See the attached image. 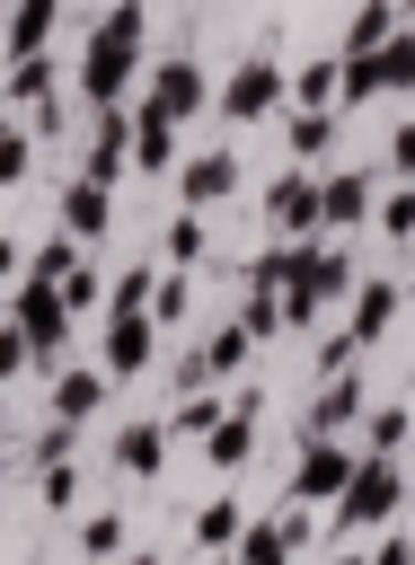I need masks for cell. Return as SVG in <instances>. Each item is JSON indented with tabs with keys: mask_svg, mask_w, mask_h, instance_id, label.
<instances>
[{
	"mask_svg": "<svg viewBox=\"0 0 415 565\" xmlns=\"http://www.w3.org/2000/svg\"><path fill=\"white\" fill-rule=\"evenodd\" d=\"M141 35H150V9L141 0H106V18L79 44V71H71L88 106H124L141 88Z\"/></svg>",
	"mask_w": 415,
	"mask_h": 565,
	"instance_id": "cell-1",
	"label": "cell"
},
{
	"mask_svg": "<svg viewBox=\"0 0 415 565\" xmlns=\"http://www.w3.org/2000/svg\"><path fill=\"white\" fill-rule=\"evenodd\" d=\"M397 503H406V468H397V450H362V459H353V477H344V494H336L327 512H336V539L353 547L362 530L397 521Z\"/></svg>",
	"mask_w": 415,
	"mask_h": 565,
	"instance_id": "cell-2",
	"label": "cell"
},
{
	"mask_svg": "<svg viewBox=\"0 0 415 565\" xmlns=\"http://www.w3.org/2000/svg\"><path fill=\"white\" fill-rule=\"evenodd\" d=\"M9 318L26 327V344H35V362L44 371H62V353H71V300H62V282H44V274H18L9 282Z\"/></svg>",
	"mask_w": 415,
	"mask_h": 565,
	"instance_id": "cell-3",
	"label": "cell"
},
{
	"mask_svg": "<svg viewBox=\"0 0 415 565\" xmlns=\"http://www.w3.org/2000/svg\"><path fill=\"white\" fill-rule=\"evenodd\" d=\"M212 106H221V124H274V115L291 106V71H283L274 53H247V62L221 79Z\"/></svg>",
	"mask_w": 415,
	"mask_h": 565,
	"instance_id": "cell-4",
	"label": "cell"
},
{
	"mask_svg": "<svg viewBox=\"0 0 415 565\" xmlns=\"http://www.w3.org/2000/svg\"><path fill=\"white\" fill-rule=\"evenodd\" d=\"M353 459L362 450H344V433H300V459H291V477H283V503H336L344 494V477H353Z\"/></svg>",
	"mask_w": 415,
	"mask_h": 565,
	"instance_id": "cell-5",
	"label": "cell"
},
{
	"mask_svg": "<svg viewBox=\"0 0 415 565\" xmlns=\"http://www.w3.org/2000/svg\"><path fill=\"white\" fill-rule=\"evenodd\" d=\"M300 547H309V503H283L274 521H247V530H238L230 565H291Z\"/></svg>",
	"mask_w": 415,
	"mask_h": 565,
	"instance_id": "cell-6",
	"label": "cell"
},
{
	"mask_svg": "<svg viewBox=\"0 0 415 565\" xmlns=\"http://www.w3.org/2000/svg\"><path fill=\"white\" fill-rule=\"evenodd\" d=\"M256 424H265V397H256V388H238V397H230V415L203 433V459H212L221 477H238V468L256 459Z\"/></svg>",
	"mask_w": 415,
	"mask_h": 565,
	"instance_id": "cell-7",
	"label": "cell"
},
{
	"mask_svg": "<svg viewBox=\"0 0 415 565\" xmlns=\"http://www.w3.org/2000/svg\"><path fill=\"white\" fill-rule=\"evenodd\" d=\"M124 168H132V97H124V106H97V124H88V150H79V177H106V185H124Z\"/></svg>",
	"mask_w": 415,
	"mask_h": 565,
	"instance_id": "cell-8",
	"label": "cell"
},
{
	"mask_svg": "<svg viewBox=\"0 0 415 565\" xmlns=\"http://www.w3.org/2000/svg\"><path fill=\"white\" fill-rule=\"evenodd\" d=\"M230 194H238V150H230V141H212V150L177 159V203L212 212V203H230Z\"/></svg>",
	"mask_w": 415,
	"mask_h": 565,
	"instance_id": "cell-9",
	"label": "cell"
},
{
	"mask_svg": "<svg viewBox=\"0 0 415 565\" xmlns=\"http://www.w3.org/2000/svg\"><path fill=\"white\" fill-rule=\"evenodd\" d=\"M150 353H159V318L150 309H132V318H106V344H97V362H106V380L124 388V380H141L150 371Z\"/></svg>",
	"mask_w": 415,
	"mask_h": 565,
	"instance_id": "cell-10",
	"label": "cell"
},
{
	"mask_svg": "<svg viewBox=\"0 0 415 565\" xmlns=\"http://www.w3.org/2000/svg\"><path fill=\"white\" fill-rule=\"evenodd\" d=\"M141 97H159V106L185 124V115H203V106H212V71H203L194 53H168V62H150V88H141Z\"/></svg>",
	"mask_w": 415,
	"mask_h": 565,
	"instance_id": "cell-11",
	"label": "cell"
},
{
	"mask_svg": "<svg viewBox=\"0 0 415 565\" xmlns=\"http://www.w3.org/2000/svg\"><path fill=\"white\" fill-rule=\"evenodd\" d=\"M177 115L159 106V97H132V168L141 177H177Z\"/></svg>",
	"mask_w": 415,
	"mask_h": 565,
	"instance_id": "cell-12",
	"label": "cell"
},
{
	"mask_svg": "<svg viewBox=\"0 0 415 565\" xmlns=\"http://www.w3.org/2000/svg\"><path fill=\"white\" fill-rule=\"evenodd\" d=\"M344 300H353V344L371 353V344L397 327V309H406V282H397V274H353V291H344Z\"/></svg>",
	"mask_w": 415,
	"mask_h": 565,
	"instance_id": "cell-13",
	"label": "cell"
},
{
	"mask_svg": "<svg viewBox=\"0 0 415 565\" xmlns=\"http://www.w3.org/2000/svg\"><path fill=\"white\" fill-rule=\"evenodd\" d=\"M265 230L274 238H318V177H300V168L274 177L265 185Z\"/></svg>",
	"mask_w": 415,
	"mask_h": 565,
	"instance_id": "cell-14",
	"label": "cell"
},
{
	"mask_svg": "<svg viewBox=\"0 0 415 565\" xmlns=\"http://www.w3.org/2000/svg\"><path fill=\"white\" fill-rule=\"evenodd\" d=\"M362 406H371L362 362H353V371H327V380H318V397H309V424H300V433H353V424H362Z\"/></svg>",
	"mask_w": 415,
	"mask_h": 565,
	"instance_id": "cell-15",
	"label": "cell"
},
{
	"mask_svg": "<svg viewBox=\"0 0 415 565\" xmlns=\"http://www.w3.org/2000/svg\"><path fill=\"white\" fill-rule=\"evenodd\" d=\"M371 177L362 168H336V177H318V230H362L371 221Z\"/></svg>",
	"mask_w": 415,
	"mask_h": 565,
	"instance_id": "cell-16",
	"label": "cell"
},
{
	"mask_svg": "<svg viewBox=\"0 0 415 565\" xmlns=\"http://www.w3.org/2000/svg\"><path fill=\"white\" fill-rule=\"evenodd\" d=\"M62 230L97 247V238L115 230V185H106V177H71V185H62Z\"/></svg>",
	"mask_w": 415,
	"mask_h": 565,
	"instance_id": "cell-17",
	"label": "cell"
},
{
	"mask_svg": "<svg viewBox=\"0 0 415 565\" xmlns=\"http://www.w3.org/2000/svg\"><path fill=\"white\" fill-rule=\"evenodd\" d=\"M106 397H115L106 362H62V371H53V415H62V424H88Z\"/></svg>",
	"mask_w": 415,
	"mask_h": 565,
	"instance_id": "cell-18",
	"label": "cell"
},
{
	"mask_svg": "<svg viewBox=\"0 0 415 565\" xmlns=\"http://www.w3.org/2000/svg\"><path fill=\"white\" fill-rule=\"evenodd\" d=\"M53 88H62V62H53V53H9V62H0V106L26 115V106H44Z\"/></svg>",
	"mask_w": 415,
	"mask_h": 565,
	"instance_id": "cell-19",
	"label": "cell"
},
{
	"mask_svg": "<svg viewBox=\"0 0 415 565\" xmlns=\"http://www.w3.org/2000/svg\"><path fill=\"white\" fill-rule=\"evenodd\" d=\"M344 132V106H283V150L291 159H327Z\"/></svg>",
	"mask_w": 415,
	"mask_h": 565,
	"instance_id": "cell-20",
	"label": "cell"
},
{
	"mask_svg": "<svg viewBox=\"0 0 415 565\" xmlns=\"http://www.w3.org/2000/svg\"><path fill=\"white\" fill-rule=\"evenodd\" d=\"M115 468L150 486V477L168 468V415H159V424H124V433H115Z\"/></svg>",
	"mask_w": 415,
	"mask_h": 565,
	"instance_id": "cell-21",
	"label": "cell"
},
{
	"mask_svg": "<svg viewBox=\"0 0 415 565\" xmlns=\"http://www.w3.org/2000/svg\"><path fill=\"white\" fill-rule=\"evenodd\" d=\"M53 26H62V0H9L0 44H9V53H44V44H53Z\"/></svg>",
	"mask_w": 415,
	"mask_h": 565,
	"instance_id": "cell-22",
	"label": "cell"
},
{
	"mask_svg": "<svg viewBox=\"0 0 415 565\" xmlns=\"http://www.w3.org/2000/svg\"><path fill=\"white\" fill-rule=\"evenodd\" d=\"M238 530H247L238 494H212V503H194V547H203V556H230V547H238Z\"/></svg>",
	"mask_w": 415,
	"mask_h": 565,
	"instance_id": "cell-23",
	"label": "cell"
},
{
	"mask_svg": "<svg viewBox=\"0 0 415 565\" xmlns=\"http://www.w3.org/2000/svg\"><path fill=\"white\" fill-rule=\"evenodd\" d=\"M230 415V397L221 388H177V415H168V441H203L212 424Z\"/></svg>",
	"mask_w": 415,
	"mask_h": 565,
	"instance_id": "cell-24",
	"label": "cell"
},
{
	"mask_svg": "<svg viewBox=\"0 0 415 565\" xmlns=\"http://www.w3.org/2000/svg\"><path fill=\"white\" fill-rule=\"evenodd\" d=\"M336 79H344V53H309V62H291V106H336Z\"/></svg>",
	"mask_w": 415,
	"mask_h": 565,
	"instance_id": "cell-25",
	"label": "cell"
},
{
	"mask_svg": "<svg viewBox=\"0 0 415 565\" xmlns=\"http://www.w3.org/2000/svg\"><path fill=\"white\" fill-rule=\"evenodd\" d=\"M150 318H159V327H185V318H194V265H159V282H150Z\"/></svg>",
	"mask_w": 415,
	"mask_h": 565,
	"instance_id": "cell-26",
	"label": "cell"
},
{
	"mask_svg": "<svg viewBox=\"0 0 415 565\" xmlns=\"http://www.w3.org/2000/svg\"><path fill=\"white\" fill-rule=\"evenodd\" d=\"M26 168H35V124H18V106H0V194L26 185Z\"/></svg>",
	"mask_w": 415,
	"mask_h": 565,
	"instance_id": "cell-27",
	"label": "cell"
},
{
	"mask_svg": "<svg viewBox=\"0 0 415 565\" xmlns=\"http://www.w3.org/2000/svg\"><path fill=\"white\" fill-rule=\"evenodd\" d=\"M203 247H212V221H203V212L185 203V212H177V221L159 230V256H168V265H203Z\"/></svg>",
	"mask_w": 415,
	"mask_h": 565,
	"instance_id": "cell-28",
	"label": "cell"
},
{
	"mask_svg": "<svg viewBox=\"0 0 415 565\" xmlns=\"http://www.w3.org/2000/svg\"><path fill=\"white\" fill-rule=\"evenodd\" d=\"M150 282H159V265H124V274H106V318L150 309Z\"/></svg>",
	"mask_w": 415,
	"mask_h": 565,
	"instance_id": "cell-29",
	"label": "cell"
},
{
	"mask_svg": "<svg viewBox=\"0 0 415 565\" xmlns=\"http://www.w3.org/2000/svg\"><path fill=\"white\" fill-rule=\"evenodd\" d=\"M371 221H380V238H389V247H415V177H397V194H389V203H371Z\"/></svg>",
	"mask_w": 415,
	"mask_h": 565,
	"instance_id": "cell-30",
	"label": "cell"
},
{
	"mask_svg": "<svg viewBox=\"0 0 415 565\" xmlns=\"http://www.w3.org/2000/svg\"><path fill=\"white\" fill-rule=\"evenodd\" d=\"M238 327H247L256 344H274V335H283V291H265V282H247V309H238Z\"/></svg>",
	"mask_w": 415,
	"mask_h": 565,
	"instance_id": "cell-31",
	"label": "cell"
},
{
	"mask_svg": "<svg viewBox=\"0 0 415 565\" xmlns=\"http://www.w3.org/2000/svg\"><path fill=\"white\" fill-rule=\"evenodd\" d=\"M406 433H415L406 406H362V441H371V450H406Z\"/></svg>",
	"mask_w": 415,
	"mask_h": 565,
	"instance_id": "cell-32",
	"label": "cell"
},
{
	"mask_svg": "<svg viewBox=\"0 0 415 565\" xmlns=\"http://www.w3.org/2000/svg\"><path fill=\"white\" fill-rule=\"evenodd\" d=\"M389 26H397V0H362V9H353V26H344V53L389 44Z\"/></svg>",
	"mask_w": 415,
	"mask_h": 565,
	"instance_id": "cell-33",
	"label": "cell"
},
{
	"mask_svg": "<svg viewBox=\"0 0 415 565\" xmlns=\"http://www.w3.org/2000/svg\"><path fill=\"white\" fill-rule=\"evenodd\" d=\"M124 539H132L124 512H88V521H79V556H124Z\"/></svg>",
	"mask_w": 415,
	"mask_h": 565,
	"instance_id": "cell-34",
	"label": "cell"
},
{
	"mask_svg": "<svg viewBox=\"0 0 415 565\" xmlns=\"http://www.w3.org/2000/svg\"><path fill=\"white\" fill-rule=\"evenodd\" d=\"M71 503H79V459H53V468H44V512L71 521Z\"/></svg>",
	"mask_w": 415,
	"mask_h": 565,
	"instance_id": "cell-35",
	"label": "cell"
},
{
	"mask_svg": "<svg viewBox=\"0 0 415 565\" xmlns=\"http://www.w3.org/2000/svg\"><path fill=\"white\" fill-rule=\"evenodd\" d=\"M18 371H35V344H26V327H18V318H0V388H9Z\"/></svg>",
	"mask_w": 415,
	"mask_h": 565,
	"instance_id": "cell-36",
	"label": "cell"
},
{
	"mask_svg": "<svg viewBox=\"0 0 415 565\" xmlns=\"http://www.w3.org/2000/svg\"><path fill=\"white\" fill-rule=\"evenodd\" d=\"M62 300H71V309H97V300H106V274H97V265L79 256V265L62 274Z\"/></svg>",
	"mask_w": 415,
	"mask_h": 565,
	"instance_id": "cell-37",
	"label": "cell"
},
{
	"mask_svg": "<svg viewBox=\"0 0 415 565\" xmlns=\"http://www.w3.org/2000/svg\"><path fill=\"white\" fill-rule=\"evenodd\" d=\"M309 362H318V380H327V371H353V362H362V344H353V327H336V335H318V353H309Z\"/></svg>",
	"mask_w": 415,
	"mask_h": 565,
	"instance_id": "cell-38",
	"label": "cell"
},
{
	"mask_svg": "<svg viewBox=\"0 0 415 565\" xmlns=\"http://www.w3.org/2000/svg\"><path fill=\"white\" fill-rule=\"evenodd\" d=\"M53 459H79V424H62V415L35 433V468H53Z\"/></svg>",
	"mask_w": 415,
	"mask_h": 565,
	"instance_id": "cell-39",
	"label": "cell"
},
{
	"mask_svg": "<svg viewBox=\"0 0 415 565\" xmlns=\"http://www.w3.org/2000/svg\"><path fill=\"white\" fill-rule=\"evenodd\" d=\"M389 168H397V177H415V124H397V132H389Z\"/></svg>",
	"mask_w": 415,
	"mask_h": 565,
	"instance_id": "cell-40",
	"label": "cell"
},
{
	"mask_svg": "<svg viewBox=\"0 0 415 565\" xmlns=\"http://www.w3.org/2000/svg\"><path fill=\"white\" fill-rule=\"evenodd\" d=\"M18 274H26V247H18V238H0V282H18Z\"/></svg>",
	"mask_w": 415,
	"mask_h": 565,
	"instance_id": "cell-41",
	"label": "cell"
},
{
	"mask_svg": "<svg viewBox=\"0 0 415 565\" xmlns=\"http://www.w3.org/2000/svg\"><path fill=\"white\" fill-rule=\"evenodd\" d=\"M371 565H415V547H406V539H380V547H371Z\"/></svg>",
	"mask_w": 415,
	"mask_h": 565,
	"instance_id": "cell-42",
	"label": "cell"
},
{
	"mask_svg": "<svg viewBox=\"0 0 415 565\" xmlns=\"http://www.w3.org/2000/svg\"><path fill=\"white\" fill-rule=\"evenodd\" d=\"M336 565H371V556H362V547H344V556H336Z\"/></svg>",
	"mask_w": 415,
	"mask_h": 565,
	"instance_id": "cell-43",
	"label": "cell"
},
{
	"mask_svg": "<svg viewBox=\"0 0 415 565\" xmlns=\"http://www.w3.org/2000/svg\"><path fill=\"white\" fill-rule=\"evenodd\" d=\"M0 486H9V441H0Z\"/></svg>",
	"mask_w": 415,
	"mask_h": 565,
	"instance_id": "cell-44",
	"label": "cell"
},
{
	"mask_svg": "<svg viewBox=\"0 0 415 565\" xmlns=\"http://www.w3.org/2000/svg\"><path fill=\"white\" fill-rule=\"evenodd\" d=\"M397 18H406V26H415V0H397Z\"/></svg>",
	"mask_w": 415,
	"mask_h": 565,
	"instance_id": "cell-45",
	"label": "cell"
},
{
	"mask_svg": "<svg viewBox=\"0 0 415 565\" xmlns=\"http://www.w3.org/2000/svg\"><path fill=\"white\" fill-rule=\"evenodd\" d=\"M0 424H9V406H0Z\"/></svg>",
	"mask_w": 415,
	"mask_h": 565,
	"instance_id": "cell-46",
	"label": "cell"
},
{
	"mask_svg": "<svg viewBox=\"0 0 415 565\" xmlns=\"http://www.w3.org/2000/svg\"><path fill=\"white\" fill-rule=\"evenodd\" d=\"M0 62H9V44H0Z\"/></svg>",
	"mask_w": 415,
	"mask_h": 565,
	"instance_id": "cell-47",
	"label": "cell"
},
{
	"mask_svg": "<svg viewBox=\"0 0 415 565\" xmlns=\"http://www.w3.org/2000/svg\"><path fill=\"white\" fill-rule=\"evenodd\" d=\"M406 547H415V539H406Z\"/></svg>",
	"mask_w": 415,
	"mask_h": 565,
	"instance_id": "cell-48",
	"label": "cell"
}]
</instances>
